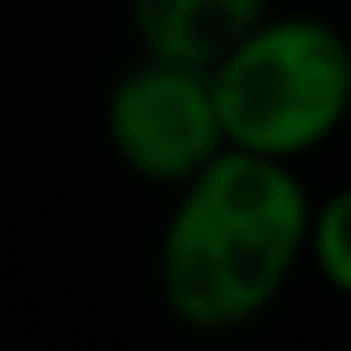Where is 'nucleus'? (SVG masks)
Here are the masks:
<instances>
[{
    "instance_id": "f257e3e1",
    "label": "nucleus",
    "mask_w": 351,
    "mask_h": 351,
    "mask_svg": "<svg viewBox=\"0 0 351 351\" xmlns=\"http://www.w3.org/2000/svg\"><path fill=\"white\" fill-rule=\"evenodd\" d=\"M307 176L285 159L219 148L203 170L170 186V214L154 247L159 302L197 335L258 324L307 269Z\"/></svg>"
},
{
    "instance_id": "f03ea898",
    "label": "nucleus",
    "mask_w": 351,
    "mask_h": 351,
    "mask_svg": "<svg viewBox=\"0 0 351 351\" xmlns=\"http://www.w3.org/2000/svg\"><path fill=\"white\" fill-rule=\"evenodd\" d=\"M225 148L302 165L351 121V38L313 11H263L214 66Z\"/></svg>"
},
{
    "instance_id": "7ed1b4c3",
    "label": "nucleus",
    "mask_w": 351,
    "mask_h": 351,
    "mask_svg": "<svg viewBox=\"0 0 351 351\" xmlns=\"http://www.w3.org/2000/svg\"><path fill=\"white\" fill-rule=\"evenodd\" d=\"M104 143L137 181L165 192L181 186L225 148L208 66L137 55L104 93Z\"/></svg>"
},
{
    "instance_id": "20e7f679",
    "label": "nucleus",
    "mask_w": 351,
    "mask_h": 351,
    "mask_svg": "<svg viewBox=\"0 0 351 351\" xmlns=\"http://www.w3.org/2000/svg\"><path fill=\"white\" fill-rule=\"evenodd\" d=\"M274 0H126V27L137 55L214 66Z\"/></svg>"
},
{
    "instance_id": "39448f33",
    "label": "nucleus",
    "mask_w": 351,
    "mask_h": 351,
    "mask_svg": "<svg viewBox=\"0 0 351 351\" xmlns=\"http://www.w3.org/2000/svg\"><path fill=\"white\" fill-rule=\"evenodd\" d=\"M307 263L313 274L351 302V181H340L335 192L313 197V219H307Z\"/></svg>"
}]
</instances>
